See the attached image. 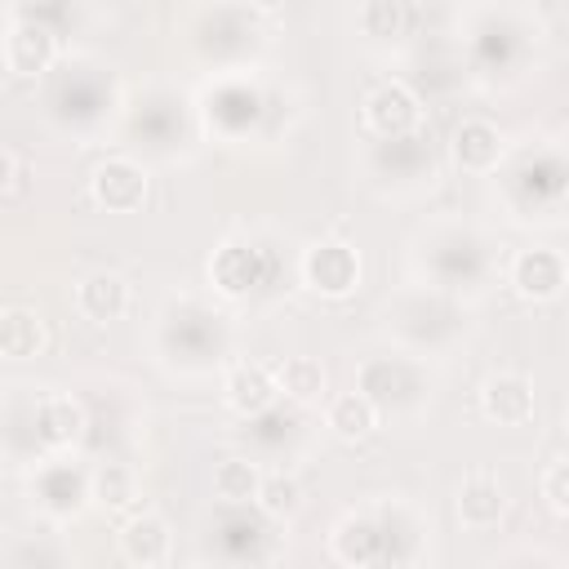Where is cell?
Listing matches in <instances>:
<instances>
[{"mask_svg":"<svg viewBox=\"0 0 569 569\" xmlns=\"http://www.w3.org/2000/svg\"><path fill=\"white\" fill-rule=\"evenodd\" d=\"M382 338L405 356H449L467 338V307L431 284H400L382 302Z\"/></svg>","mask_w":569,"mask_h":569,"instance_id":"7a4b0ae2","label":"cell"},{"mask_svg":"<svg viewBox=\"0 0 569 569\" xmlns=\"http://www.w3.org/2000/svg\"><path fill=\"white\" fill-rule=\"evenodd\" d=\"M489 569H565V565H560V556H551L547 547H516V551H507L502 560H493Z\"/></svg>","mask_w":569,"mask_h":569,"instance_id":"f35d334b","label":"cell"},{"mask_svg":"<svg viewBox=\"0 0 569 569\" xmlns=\"http://www.w3.org/2000/svg\"><path fill=\"white\" fill-rule=\"evenodd\" d=\"M271 267H267V249H258L253 240H222L209 258V284L227 298H244L258 284H267Z\"/></svg>","mask_w":569,"mask_h":569,"instance_id":"44dd1931","label":"cell"},{"mask_svg":"<svg viewBox=\"0 0 569 569\" xmlns=\"http://www.w3.org/2000/svg\"><path fill=\"white\" fill-rule=\"evenodd\" d=\"M449 151H453V164H458L462 173L489 178V173H498V164L507 160V138H502V129H498L493 120L467 116V120H458Z\"/></svg>","mask_w":569,"mask_h":569,"instance_id":"7402d4cb","label":"cell"},{"mask_svg":"<svg viewBox=\"0 0 569 569\" xmlns=\"http://www.w3.org/2000/svg\"><path fill=\"white\" fill-rule=\"evenodd\" d=\"M271 98L262 93V84L253 80V71H236V76H213V84L204 89V116L209 124H218L222 138H244L262 124Z\"/></svg>","mask_w":569,"mask_h":569,"instance_id":"7c38bea8","label":"cell"},{"mask_svg":"<svg viewBox=\"0 0 569 569\" xmlns=\"http://www.w3.org/2000/svg\"><path fill=\"white\" fill-rule=\"evenodd\" d=\"M13 178H18V160H13L9 147H0V196L13 187Z\"/></svg>","mask_w":569,"mask_h":569,"instance_id":"ab89813d","label":"cell"},{"mask_svg":"<svg viewBox=\"0 0 569 569\" xmlns=\"http://www.w3.org/2000/svg\"><path fill=\"white\" fill-rule=\"evenodd\" d=\"M360 173H365V187H373L378 196L413 200L440 182V160H436L427 133L373 138L360 156Z\"/></svg>","mask_w":569,"mask_h":569,"instance_id":"9c48e42d","label":"cell"},{"mask_svg":"<svg viewBox=\"0 0 569 569\" xmlns=\"http://www.w3.org/2000/svg\"><path fill=\"white\" fill-rule=\"evenodd\" d=\"M44 342H49V329H44L40 311H31V307L0 311V356L4 360H31L44 351Z\"/></svg>","mask_w":569,"mask_h":569,"instance_id":"f546056e","label":"cell"},{"mask_svg":"<svg viewBox=\"0 0 569 569\" xmlns=\"http://www.w3.org/2000/svg\"><path fill=\"white\" fill-rule=\"evenodd\" d=\"M76 311L93 325H111L129 311V284L124 276L116 271H89L80 284H76Z\"/></svg>","mask_w":569,"mask_h":569,"instance_id":"83f0119b","label":"cell"},{"mask_svg":"<svg viewBox=\"0 0 569 569\" xmlns=\"http://www.w3.org/2000/svg\"><path fill=\"white\" fill-rule=\"evenodd\" d=\"M533 409H538V400H533V382L525 373L502 369V373H489L480 382V413L489 422H498V427H525L533 418Z\"/></svg>","mask_w":569,"mask_h":569,"instance_id":"d4e9b609","label":"cell"},{"mask_svg":"<svg viewBox=\"0 0 569 569\" xmlns=\"http://www.w3.org/2000/svg\"><path fill=\"white\" fill-rule=\"evenodd\" d=\"M329 551H333V560H342L347 569H378V525H373V507L342 511L338 525L329 529Z\"/></svg>","mask_w":569,"mask_h":569,"instance_id":"4316f807","label":"cell"},{"mask_svg":"<svg viewBox=\"0 0 569 569\" xmlns=\"http://www.w3.org/2000/svg\"><path fill=\"white\" fill-rule=\"evenodd\" d=\"M4 22H9V18H4V13H0V36H4Z\"/></svg>","mask_w":569,"mask_h":569,"instance_id":"60d3db41","label":"cell"},{"mask_svg":"<svg viewBox=\"0 0 569 569\" xmlns=\"http://www.w3.org/2000/svg\"><path fill=\"white\" fill-rule=\"evenodd\" d=\"M249 422V431H253V440H262L271 453H280L293 436H298V418L293 413H284L280 405H271L267 413H258V418H244Z\"/></svg>","mask_w":569,"mask_h":569,"instance_id":"8d00e7d4","label":"cell"},{"mask_svg":"<svg viewBox=\"0 0 569 569\" xmlns=\"http://www.w3.org/2000/svg\"><path fill=\"white\" fill-rule=\"evenodd\" d=\"M222 400H227V409H236L240 418H258V413H267V409L280 400V391H276V378H271L267 365L240 360V365H231V369L222 373Z\"/></svg>","mask_w":569,"mask_h":569,"instance_id":"484cf974","label":"cell"},{"mask_svg":"<svg viewBox=\"0 0 569 569\" xmlns=\"http://www.w3.org/2000/svg\"><path fill=\"white\" fill-rule=\"evenodd\" d=\"M507 284L525 302H556L565 293V284H569V262L551 244L516 249L511 262H507Z\"/></svg>","mask_w":569,"mask_h":569,"instance_id":"ffe728a7","label":"cell"},{"mask_svg":"<svg viewBox=\"0 0 569 569\" xmlns=\"http://www.w3.org/2000/svg\"><path fill=\"white\" fill-rule=\"evenodd\" d=\"M453 507H458V525L471 529V533H485V529H498L502 516H507V489L493 471H467L458 493H453Z\"/></svg>","mask_w":569,"mask_h":569,"instance_id":"cb8c5ba5","label":"cell"},{"mask_svg":"<svg viewBox=\"0 0 569 569\" xmlns=\"http://www.w3.org/2000/svg\"><path fill=\"white\" fill-rule=\"evenodd\" d=\"M27 427H31L36 449L49 458V453H67V449L84 436L89 418H84V405H80L76 396H67V391H44V396L31 400Z\"/></svg>","mask_w":569,"mask_h":569,"instance_id":"ac0fdd59","label":"cell"},{"mask_svg":"<svg viewBox=\"0 0 569 569\" xmlns=\"http://www.w3.org/2000/svg\"><path fill=\"white\" fill-rule=\"evenodd\" d=\"M209 485H213V498H218L222 507H249V502L258 498V485H262V462L240 458V453L218 458Z\"/></svg>","mask_w":569,"mask_h":569,"instance_id":"4dcf8cb0","label":"cell"},{"mask_svg":"<svg viewBox=\"0 0 569 569\" xmlns=\"http://www.w3.org/2000/svg\"><path fill=\"white\" fill-rule=\"evenodd\" d=\"M413 271L422 284L449 293V298H476L493 284V240L458 218H431L418 227L413 249H409Z\"/></svg>","mask_w":569,"mask_h":569,"instance_id":"6da1fadb","label":"cell"},{"mask_svg":"<svg viewBox=\"0 0 569 569\" xmlns=\"http://www.w3.org/2000/svg\"><path fill=\"white\" fill-rule=\"evenodd\" d=\"M533 44H538V31L529 27V18L520 9H480L476 27L467 31L471 67L489 84L520 80L533 58Z\"/></svg>","mask_w":569,"mask_h":569,"instance_id":"ba28073f","label":"cell"},{"mask_svg":"<svg viewBox=\"0 0 569 569\" xmlns=\"http://www.w3.org/2000/svg\"><path fill=\"white\" fill-rule=\"evenodd\" d=\"M120 111V84L98 58H58L44 76V116L67 138H98Z\"/></svg>","mask_w":569,"mask_h":569,"instance_id":"3957f363","label":"cell"},{"mask_svg":"<svg viewBox=\"0 0 569 569\" xmlns=\"http://www.w3.org/2000/svg\"><path fill=\"white\" fill-rule=\"evenodd\" d=\"M209 551H218V560L227 569H253L262 565L271 551H276V538L267 529V516L258 511H244V507H222L213 520H209Z\"/></svg>","mask_w":569,"mask_h":569,"instance_id":"9a60e30c","label":"cell"},{"mask_svg":"<svg viewBox=\"0 0 569 569\" xmlns=\"http://www.w3.org/2000/svg\"><path fill=\"white\" fill-rule=\"evenodd\" d=\"M565 182H569L565 151L551 142L525 147L498 164V191L516 222H560Z\"/></svg>","mask_w":569,"mask_h":569,"instance_id":"8992f818","label":"cell"},{"mask_svg":"<svg viewBox=\"0 0 569 569\" xmlns=\"http://www.w3.org/2000/svg\"><path fill=\"white\" fill-rule=\"evenodd\" d=\"M253 507L267 520H284V516H293L302 507V489H298V480L289 471H262V485H258Z\"/></svg>","mask_w":569,"mask_h":569,"instance_id":"d590c367","label":"cell"},{"mask_svg":"<svg viewBox=\"0 0 569 569\" xmlns=\"http://www.w3.org/2000/svg\"><path fill=\"white\" fill-rule=\"evenodd\" d=\"M271 378H276V391H280L289 405L311 409V405L329 400V373H325V365H320L316 356H284V360L271 369Z\"/></svg>","mask_w":569,"mask_h":569,"instance_id":"f1b7e54d","label":"cell"},{"mask_svg":"<svg viewBox=\"0 0 569 569\" xmlns=\"http://www.w3.org/2000/svg\"><path fill=\"white\" fill-rule=\"evenodd\" d=\"M58 58H62V44H58V31L49 22H40L36 13H9L4 36H0V62L9 76L44 80Z\"/></svg>","mask_w":569,"mask_h":569,"instance_id":"4fadbf2b","label":"cell"},{"mask_svg":"<svg viewBox=\"0 0 569 569\" xmlns=\"http://www.w3.org/2000/svg\"><path fill=\"white\" fill-rule=\"evenodd\" d=\"M325 427H329L338 440L356 445V440L373 436V427H378V413H373V405H369L365 396H356V391H342V396H329V400H325Z\"/></svg>","mask_w":569,"mask_h":569,"instance_id":"836d02e7","label":"cell"},{"mask_svg":"<svg viewBox=\"0 0 569 569\" xmlns=\"http://www.w3.org/2000/svg\"><path fill=\"white\" fill-rule=\"evenodd\" d=\"M187 44L196 62L213 76L249 71L267 44V9L262 4H204L187 18Z\"/></svg>","mask_w":569,"mask_h":569,"instance_id":"277c9868","label":"cell"},{"mask_svg":"<svg viewBox=\"0 0 569 569\" xmlns=\"http://www.w3.org/2000/svg\"><path fill=\"white\" fill-rule=\"evenodd\" d=\"M356 396H365L382 418H418L427 413L431 396H436V373L427 369V360L405 356V351H382V356H365L356 365Z\"/></svg>","mask_w":569,"mask_h":569,"instance_id":"52a82bcc","label":"cell"},{"mask_svg":"<svg viewBox=\"0 0 569 569\" xmlns=\"http://www.w3.org/2000/svg\"><path fill=\"white\" fill-rule=\"evenodd\" d=\"M0 569H71V556H67V547L58 538L36 533V538H18L4 551V565Z\"/></svg>","mask_w":569,"mask_h":569,"instance_id":"e575fe53","label":"cell"},{"mask_svg":"<svg viewBox=\"0 0 569 569\" xmlns=\"http://www.w3.org/2000/svg\"><path fill=\"white\" fill-rule=\"evenodd\" d=\"M138 471L129 462H98L89 467V498L107 511H129L138 502Z\"/></svg>","mask_w":569,"mask_h":569,"instance_id":"1f68e13d","label":"cell"},{"mask_svg":"<svg viewBox=\"0 0 569 569\" xmlns=\"http://www.w3.org/2000/svg\"><path fill=\"white\" fill-rule=\"evenodd\" d=\"M124 129H129V138L147 151V156H156V160H173L187 142H191V107H187V98L182 93H173V89H151L138 107H129V116H124Z\"/></svg>","mask_w":569,"mask_h":569,"instance_id":"30bf717a","label":"cell"},{"mask_svg":"<svg viewBox=\"0 0 569 569\" xmlns=\"http://www.w3.org/2000/svg\"><path fill=\"white\" fill-rule=\"evenodd\" d=\"M116 547L133 569H160L173 551V529L160 511H133L116 529Z\"/></svg>","mask_w":569,"mask_h":569,"instance_id":"603a6c76","label":"cell"},{"mask_svg":"<svg viewBox=\"0 0 569 569\" xmlns=\"http://www.w3.org/2000/svg\"><path fill=\"white\" fill-rule=\"evenodd\" d=\"M298 271H302V284L329 302H342L360 289V249H351L347 240H316L302 249L298 258Z\"/></svg>","mask_w":569,"mask_h":569,"instance_id":"e0dca14e","label":"cell"},{"mask_svg":"<svg viewBox=\"0 0 569 569\" xmlns=\"http://www.w3.org/2000/svg\"><path fill=\"white\" fill-rule=\"evenodd\" d=\"M422 98L413 93L409 80H378L365 102H360V120L369 129V138H409V133H422Z\"/></svg>","mask_w":569,"mask_h":569,"instance_id":"2e32d148","label":"cell"},{"mask_svg":"<svg viewBox=\"0 0 569 569\" xmlns=\"http://www.w3.org/2000/svg\"><path fill=\"white\" fill-rule=\"evenodd\" d=\"M156 351L169 369H178L182 378H200L209 369H218L231 351V325L222 311L182 298L169 302L156 320Z\"/></svg>","mask_w":569,"mask_h":569,"instance_id":"5b68a950","label":"cell"},{"mask_svg":"<svg viewBox=\"0 0 569 569\" xmlns=\"http://www.w3.org/2000/svg\"><path fill=\"white\" fill-rule=\"evenodd\" d=\"M373 525H378V569H418L431 547V520L409 498H378Z\"/></svg>","mask_w":569,"mask_h":569,"instance_id":"8fae6325","label":"cell"},{"mask_svg":"<svg viewBox=\"0 0 569 569\" xmlns=\"http://www.w3.org/2000/svg\"><path fill=\"white\" fill-rule=\"evenodd\" d=\"M538 489H542L551 516H569V458H551L547 471L538 476Z\"/></svg>","mask_w":569,"mask_h":569,"instance_id":"74e56055","label":"cell"},{"mask_svg":"<svg viewBox=\"0 0 569 569\" xmlns=\"http://www.w3.org/2000/svg\"><path fill=\"white\" fill-rule=\"evenodd\" d=\"M409 4L400 0H365L356 9V31L369 40V44H396L409 36Z\"/></svg>","mask_w":569,"mask_h":569,"instance_id":"d6a6232c","label":"cell"},{"mask_svg":"<svg viewBox=\"0 0 569 569\" xmlns=\"http://www.w3.org/2000/svg\"><path fill=\"white\" fill-rule=\"evenodd\" d=\"M147 191H151L147 164L133 156H107L89 173V196L107 213H138L147 204Z\"/></svg>","mask_w":569,"mask_h":569,"instance_id":"d6986e66","label":"cell"},{"mask_svg":"<svg viewBox=\"0 0 569 569\" xmlns=\"http://www.w3.org/2000/svg\"><path fill=\"white\" fill-rule=\"evenodd\" d=\"M31 502H36L49 520H58V525L80 520L84 507L93 502V498H89V471H84L76 458H67V453L40 458V462H36V476H31Z\"/></svg>","mask_w":569,"mask_h":569,"instance_id":"5bb4252c","label":"cell"}]
</instances>
